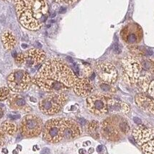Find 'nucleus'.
<instances>
[{
    "label": "nucleus",
    "instance_id": "nucleus-1",
    "mask_svg": "<svg viewBox=\"0 0 154 154\" xmlns=\"http://www.w3.org/2000/svg\"><path fill=\"white\" fill-rule=\"evenodd\" d=\"M78 79L63 60L52 58L47 60L33 79V82L48 92H60L74 87Z\"/></svg>",
    "mask_w": 154,
    "mask_h": 154
},
{
    "label": "nucleus",
    "instance_id": "nucleus-2",
    "mask_svg": "<svg viewBox=\"0 0 154 154\" xmlns=\"http://www.w3.org/2000/svg\"><path fill=\"white\" fill-rule=\"evenodd\" d=\"M14 5L20 23L25 28L37 30L46 21L47 0H14Z\"/></svg>",
    "mask_w": 154,
    "mask_h": 154
},
{
    "label": "nucleus",
    "instance_id": "nucleus-3",
    "mask_svg": "<svg viewBox=\"0 0 154 154\" xmlns=\"http://www.w3.org/2000/svg\"><path fill=\"white\" fill-rule=\"evenodd\" d=\"M124 79L128 83L134 84L142 90L146 91L151 82V73L143 69L139 56H128L122 59Z\"/></svg>",
    "mask_w": 154,
    "mask_h": 154
},
{
    "label": "nucleus",
    "instance_id": "nucleus-4",
    "mask_svg": "<svg viewBox=\"0 0 154 154\" xmlns=\"http://www.w3.org/2000/svg\"><path fill=\"white\" fill-rule=\"evenodd\" d=\"M131 131L128 121L119 115L107 117L100 125V133L104 138L110 141L120 140Z\"/></svg>",
    "mask_w": 154,
    "mask_h": 154
},
{
    "label": "nucleus",
    "instance_id": "nucleus-5",
    "mask_svg": "<svg viewBox=\"0 0 154 154\" xmlns=\"http://www.w3.org/2000/svg\"><path fill=\"white\" fill-rule=\"evenodd\" d=\"M133 135L135 142L146 154H154V129L143 125L134 128Z\"/></svg>",
    "mask_w": 154,
    "mask_h": 154
},
{
    "label": "nucleus",
    "instance_id": "nucleus-6",
    "mask_svg": "<svg viewBox=\"0 0 154 154\" xmlns=\"http://www.w3.org/2000/svg\"><path fill=\"white\" fill-rule=\"evenodd\" d=\"M67 101V96L63 93H53L39 102V109L45 115H54L60 110Z\"/></svg>",
    "mask_w": 154,
    "mask_h": 154
},
{
    "label": "nucleus",
    "instance_id": "nucleus-7",
    "mask_svg": "<svg viewBox=\"0 0 154 154\" xmlns=\"http://www.w3.org/2000/svg\"><path fill=\"white\" fill-rule=\"evenodd\" d=\"M43 125V121L40 117L29 115L22 120L20 125V131L25 137H36L41 133Z\"/></svg>",
    "mask_w": 154,
    "mask_h": 154
},
{
    "label": "nucleus",
    "instance_id": "nucleus-8",
    "mask_svg": "<svg viewBox=\"0 0 154 154\" xmlns=\"http://www.w3.org/2000/svg\"><path fill=\"white\" fill-rule=\"evenodd\" d=\"M31 78L27 72L24 70L12 71L7 77L9 89L14 92H22L28 89Z\"/></svg>",
    "mask_w": 154,
    "mask_h": 154
},
{
    "label": "nucleus",
    "instance_id": "nucleus-9",
    "mask_svg": "<svg viewBox=\"0 0 154 154\" xmlns=\"http://www.w3.org/2000/svg\"><path fill=\"white\" fill-rule=\"evenodd\" d=\"M43 138L51 143H56L63 139L62 119L56 118L48 120L43 130Z\"/></svg>",
    "mask_w": 154,
    "mask_h": 154
},
{
    "label": "nucleus",
    "instance_id": "nucleus-10",
    "mask_svg": "<svg viewBox=\"0 0 154 154\" xmlns=\"http://www.w3.org/2000/svg\"><path fill=\"white\" fill-rule=\"evenodd\" d=\"M109 97L98 94L89 97L87 98V107L89 111L93 115L100 116L108 112V100Z\"/></svg>",
    "mask_w": 154,
    "mask_h": 154
},
{
    "label": "nucleus",
    "instance_id": "nucleus-11",
    "mask_svg": "<svg viewBox=\"0 0 154 154\" xmlns=\"http://www.w3.org/2000/svg\"><path fill=\"white\" fill-rule=\"evenodd\" d=\"M97 74L104 83L113 84L117 79V71L115 66L111 63H101L96 67Z\"/></svg>",
    "mask_w": 154,
    "mask_h": 154
},
{
    "label": "nucleus",
    "instance_id": "nucleus-12",
    "mask_svg": "<svg viewBox=\"0 0 154 154\" xmlns=\"http://www.w3.org/2000/svg\"><path fill=\"white\" fill-rule=\"evenodd\" d=\"M121 37L125 43L134 45L140 41L142 38V30L140 27L135 24H128L122 30Z\"/></svg>",
    "mask_w": 154,
    "mask_h": 154
},
{
    "label": "nucleus",
    "instance_id": "nucleus-13",
    "mask_svg": "<svg viewBox=\"0 0 154 154\" xmlns=\"http://www.w3.org/2000/svg\"><path fill=\"white\" fill-rule=\"evenodd\" d=\"M45 58V52L40 49L32 48L24 53V63L30 68L38 66L43 63Z\"/></svg>",
    "mask_w": 154,
    "mask_h": 154
},
{
    "label": "nucleus",
    "instance_id": "nucleus-14",
    "mask_svg": "<svg viewBox=\"0 0 154 154\" xmlns=\"http://www.w3.org/2000/svg\"><path fill=\"white\" fill-rule=\"evenodd\" d=\"M63 138L74 139L82 134V129L76 122L69 119H62Z\"/></svg>",
    "mask_w": 154,
    "mask_h": 154
},
{
    "label": "nucleus",
    "instance_id": "nucleus-15",
    "mask_svg": "<svg viewBox=\"0 0 154 154\" xmlns=\"http://www.w3.org/2000/svg\"><path fill=\"white\" fill-rule=\"evenodd\" d=\"M74 92L81 97H87L94 91V86L87 78L77 79L74 86Z\"/></svg>",
    "mask_w": 154,
    "mask_h": 154
},
{
    "label": "nucleus",
    "instance_id": "nucleus-16",
    "mask_svg": "<svg viewBox=\"0 0 154 154\" xmlns=\"http://www.w3.org/2000/svg\"><path fill=\"white\" fill-rule=\"evenodd\" d=\"M7 103L10 107L15 110H23L25 112L31 111V108L27 104L26 101L23 97L19 94L10 95L7 100Z\"/></svg>",
    "mask_w": 154,
    "mask_h": 154
},
{
    "label": "nucleus",
    "instance_id": "nucleus-17",
    "mask_svg": "<svg viewBox=\"0 0 154 154\" xmlns=\"http://www.w3.org/2000/svg\"><path fill=\"white\" fill-rule=\"evenodd\" d=\"M135 103L140 109L149 113L154 115V100L143 94H139L135 97Z\"/></svg>",
    "mask_w": 154,
    "mask_h": 154
},
{
    "label": "nucleus",
    "instance_id": "nucleus-18",
    "mask_svg": "<svg viewBox=\"0 0 154 154\" xmlns=\"http://www.w3.org/2000/svg\"><path fill=\"white\" fill-rule=\"evenodd\" d=\"M130 111V107L123 102L113 100L109 97L108 100V112L111 113H124L126 114Z\"/></svg>",
    "mask_w": 154,
    "mask_h": 154
},
{
    "label": "nucleus",
    "instance_id": "nucleus-19",
    "mask_svg": "<svg viewBox=\"0 0 154 154\" xmlns=\"http://www.w3.org/2000/svg\"><path fill=\"white\" fill-rule=\"evenodd\" d=\"M1 39L3 46L6 50H12L17 44V40H16L15 36L12 32L9 30L4 31L2 34Z\"/></svg>",
    "mask_w": 154,
    "mask_h": 154
},
{
    "label": "nucleus",
    "instance_id": "nucleus-20",
    "mask_svg": "<svg viewBox=\"0 0 154 154\" xmlns=\"http://www.w3.org/2000/svg\"><path fill=\"white\" fill-rule=\"evenodd\" d=\"M88 131L89 134H91L95 138L100 137V124L98 121L92 120L88 124Z\"/></svg>",
    "mask_w": 154,
    "mask_h": 154
},
{
    "label": "nucleus",
    "instance_id": "nucleus-21",
    "mask_svg": "<svg viewBox=\"0 0 154 154\" xmlns=\"http://www.w3.org/2000/svg\"><path fill=\"white\" fill-rule=\"evenodd\" d=\"M1 127L2 128L3 131L7 135H14L17 133V125L14 122H10V121H5L2 124Z\"/></svg>",
    "mask_w": 154,
    "mask_h": 154
},
{
    "label": "nucleus",
    "instance_id": "nucleus-22",
    "mask_svg": "<svg viewBox=\"0 0 154 154\" xmlns=\"http://www.w3.org/2000/svg\"><path fill=\"white\" fill-rule=\"evenodd\" d=\"M10 95V90L9 88L6 87H3L0 88V101H4L7 99Z\"/></svg>",
    "mask_w": 154,
    "mask_h": 154
},
{
    "label": "nucleus",
    "instance_id": "nucleus-23",
    "mask_svg": "<svg viewBox=\"0 0 154 154\" xmlns=\"http://www.w3.org/2000/svg\"><path fill=\"white\" fill-rule=\"evenodd\" d=\"M100 88L102 89V90L106 91V92H113L115 91V89L112 87L110 84L104 83V82H102L100 84Z\"/></svg>",
    "mask_w": 154,
    "mask_h": 154
},
{
    "label": "nucleus",
    "instance_id": "nucleus-24",
    "mask_svg": "<svg viewBox=\"0 0 154 154\" xmlns=\"http://www.w3.org/2000/svg\"><path fill=\"white\" fill-rule=\"evenodd\" d=\"M5 140H6V133L3 131L2 128L0 126V147L5 144Z\"/></svg>",
    "mask_w": 154,
    "mask_h": 154
},
{
    "label": "nucleus",
    "instance_id": "nucleus-25",
    "mask_svg": "<svg viewBox=\"0 0 154 154\" xmlns=\"http://www.w3.org/2000/svg\"><path fill=\"white\" fill-rule=\"evenodd\" d=\"M148 92L153 98H154V80L151 81L148 88Z\"/></svg>",
    "mask_w": 154,
    "mask_h": 154
},
{
    "label": "nucleus",
    "instance_id": "nucleus-26",
    "mask_svg": "<svg viewBox=\"0 0 154 154\" xmlns=\"http://www.w3.org/2000/svg\"><path fill=\"white\" fill-rule=\"evenodd\" d=\"M15 61L17 64L24 63V54H19L16 56Z\"/></svg>",
    "mask_w": 154,
    "mask_h": 154
},
{
    "label": "nucleus",
    "instance_id": "nucleus-27",
    "mask_svg": "<svg viewBox=\"0 0 154 154\" xmlns=\"http://www.w3.org/2000/svg\"><path fill=\"white\" fill-rule=\"evenodd\" d=\"M56 2L58 3H64V4H71L74 2H76V0H54Z\"/></svg>",
    "mask_w": 154,
    "mask_h": 154
},
{
    "label": "nucleus",
    "instance_id": "nucleus-28",
    "mask_svg": "<svg viewBox=\"0 0 154 154\" xmlns=\"http://www.w3.org/2000/svg\"><path fill=\"white\" fill-rule=\"evenodd\" d=\"M113 49H114L115 52L116 53V54H120V53H121V48H120V45H119L117 43H115V44L114 46H113Z\"/></svg>",
    "mask_w": 154,
    "mask_h": 154
},
{
    "label": "nucleus",
    "instance_id": "nucleus-29",
    "mask_svg": "<svg viewBox=\"0 0 154 154\" xmlns=\"http://www.w3.org/2000/svg\"><path fill=\"white\" fill-rule=\"evenodd\" d=\"M133 120H134L135 123H136V125H140L142 124V121H141L140 119L138 118V117H134Z\"/></svg>",
    "mask_w": 154,
    "mask_h": 154
},
{
    "label": "nucleus",
    "instance_id": "nucleus-30",
    "mask_svg": "<svg viewBox=\"0 0 154 154\" xmlns=\"http://www.w3.org/2000/svg\"><path fill=\"white\" fill-rule=\"evenodd\" d=\"M40 154H50V150L48 148H44L40 152Z\"/></svg>",
    "mask_w": 154,
    "mask_h": 154
},
{
    "label": "nucleus",
    "instance_id": "nucleus-31",
    "mask_svg": "<svg viewBox=\"0 0 154 154\" xmlns=\"http://www.w3.org/2000/svg\"><path fill=\"white\" fill-rule=\"evenodd\" d=\"M79 122L81 125H83L87 124V121L84 120V119H79Z\"/></svg>",
    "mask_w": 154,
    "mask_h": 154
},
{
    "label": "nucleus",
    "instance_id": "nucleus-32",
    "mask_svg": "<svg viewBox=\"0 0 154 154\" xmlns=\"http://www.w3.org/2000/svg\"><path fill=\"white\" fill-rule=\"evenodd\" d=\"M102 149H103V147H102V146H99L97 148V152H102Z\"/></svg>",
    "mask_w": 154,
    "mask_h": 154
},
{
    "label": "nucleus",
    "instance_id": "nucleus-33",
    "mask_svg": "<svg viewBox=\"0 0 154 154\" xmlns=\"http://www.w3.org/2000/svg\"><path fill=\"white\" fill-rule=\"evenodd\" d=\"M9 117L11 119H17L20 117V115H18V116H14V115H9Z\"/></svg>",
    "mask_w": 154,
    "mask_h": 154
},
{
    "label": "nucleus",
    "instance_id": "nucleus-34",
    "mask_svg": "<svg viewBox=\"0 0 154 154\" xmlns=\"http://www.w3.org/2000/svg\"><path fill=\"white\" fill-rule=\"evenodd\" d=\"M3 116H4V111L3 109L0 107V119H1Z\"/></svg>",
    "mask_w": 154,
    "mask_h": 154
},
{
    "label": "nucleus",
    "instance_id": "nucleus-35",
    "mask_svg": "<svg viewBox=\"0 0 154 154\" xmlns=\"http://www.w3.org/2000/svg\"><path fill=\"white\" fill-rule=\"evenodd\" d=\"M66 8H64V7H61L60 11H59V12H60V13H63V12H66Z\"/></svg>",
    "mask_w": 154,
    "mask_h": 154
},
{
    "label": "nucleus",
    "instance_id": "nucleus-36",
    "mask_svg": "<svg viewBox=\"0 0 154 154\" xmlns=\"http://www.w3.org/2000/svg\"><path fill=\"white\" fill-rule=\"evenodd\" d=\"M3 1H5V2H10L11 0H3Z\"/></svg>",
    "mask_w": 154,
    "mask_h": 154
}]
</instances>
